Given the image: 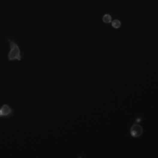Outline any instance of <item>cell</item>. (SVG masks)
Masks as SVG:
<instances>
[{
	"mask_svg": "<svg viewBox=\"0 0 158 158\" xmlns=\"http://www.w3.org/2000/svg\"><path fill=\"white\" fill-rule=\"evenodd\" d=\"M8 42H9V47H10V50L8 54L9 60V61H16V60L20 61L22 58V56L21 50L19 47V45L10 39H8Z\"/></svg>",
	"mask_w": 158,
	"mask_h": 158,
	"instance_id": "cell-1",
	"label": "cell"
},
{
	"mask_svg": "<svg viewBox=\"0 0 158 158\" xmlns=\"http://www.w3.org/2000/svg\"><path fill=\"white\" fill-rule=\"evenodd\" d=\"M13 114L14 110L9 105L5 103L0 107V118H9L13 117Z\"/></svg>",
	"mask_w": 158,
	"mask_h": 158,
	"instance_id": "cell-2",
	"label": "cell"
},
{
	"mask_svg": "<svg viewBox=\"0 0 158 158\" xmlns=\"http://www.w3.org/2000/svg\"><path fill=\"white\" fill-rule=\"evenodd\" d=\"M144 129L140 125L137 124H134L132 125L130 130V133L133 137H139L143 134Z\"/></svg>",
	"mask_w": 158,
	"mask_h": 158,
	"instance_id": "cell-3",
	"label": "cell"
},
{
	"mask_svg": "<svg viewBox=\"0 0 158 158\" xmlns=\"http://www.w3.org/2000/svg\"><path fill=\"white\" fill-rule=\"evenodd\" d=\"M111 25L114 29H119L121 26V22L119 19H114L111 22Z\"/></svg>",
	"mask_w": 158,
	"mask_h": 158,
	"instance_id": "cell-4",
	"label": "cell"
},
{
	"mask_svg": "<svg viewBox=\"0 0 158 158\" xmlns=\"http://www.w3.org/2000/svg\"><path fill=\"white\" fill-rule=\"evenodd\" d=\"M102 20L103 22H105V23L106 24L110 23V22H112V16H110V14H105L104 16H103Z\"/></svg>",
	"mask_w": 158,
	"mask_h": 158,
	"instance_id": "cell-5",
	"label": "cell"
}]
</instances>
